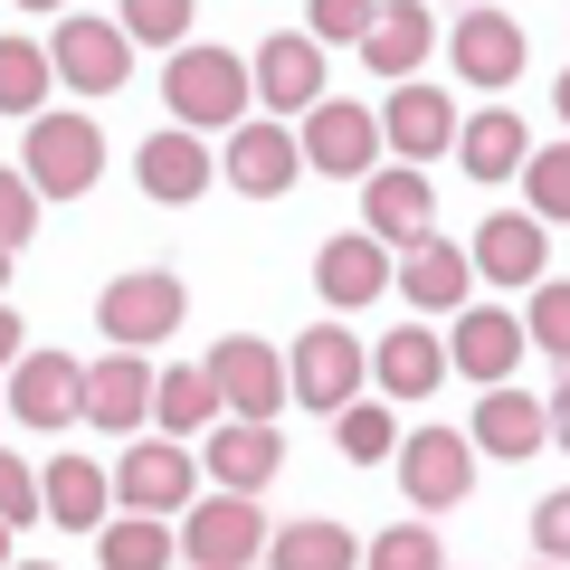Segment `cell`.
I'll return each mask as SVG.
<instances>
[{
    "mask_svg": "<svg viewBox=\"0 0 570 570\" xmlns=\"http://www.w3.org/2000/svg\"><path fill=\"white\" fill-rule=\"evenodd\" d=\"M20 10H67V0H20Z\"/></svg>",
    "mask_w": 570,
    "mask_h": 570,
    "instance_id": "bcb514c9",
    "label": "cell"
},
{
    "mask_svg": "<svg viewBox=\"0 0 570 570\" xmlns=\"http://www.w3.org/2000/svg\"><path fill=\"white\" fill-rule=\"evenodd\" d=\"M190 20H200V0H124V39L142 48H181Z\"/></svg>",
    "mask_w": 570,
    "mask_h": 570,
    "instance_id": "8d00e7d4",
    "label": "cell"
},
{
    "mask_svg": "<svg viewBox=\"0 0 570 570\" xmlns=\"http://www.w3.org/2000/svg\"><path fill=\"white\" fill-rule=\"evenodd\" d=\"M0 285H10V247H0Z\"/></svg>",
    "mask_w": 570,
    "mask_h": 570,
    "instance_id": "c3c4849f",
    "label": "cell"
},
{
    "mask_svg": "<svg viewBox=\"0 0 570 570\" xmlns=\"http://www.w3.org/2000/svg\"><path fill=\"white\" fill-rule=\"evenodd\" d=\"M266 570H362V532L333 523V513L276 523V532H266Z\"/></svg>",
    "mask_w": 570,
    "mask_h": 570,
    "instance_id": "4316f807",
    "label": "cell"
},
{
    "mask_svg": "<svg viewBox=\"0 0 570 570\" xmlns=\"http://www.w3.org/2000/svg\"><path fill=\"white\" fill-rule=\"evenodd\" d=\"M523 333H532V352H551V362L570 371V285H561V276H542V285H532Z\"/></svg>",
    "mask_w": 570,
    "mask_h": 570,
    "instance_id": "d590c367",
    "label": "cell"
},
{
    "mask_svg": "<svg viewBox=\"0 0 570 570\" xmlns=\"http://www.w3.org/2000/svg\"><path fill=\"white\" fill-rule=\"evenodd\" d=\"M551 448V400H532V390L513 381H485V400H475V456H504V466H523V456Z\"/></svg>",
    "mask_w": 570,
    "mask_h": 570,
    "instance_id": "4fadbf2b",
    "label": "cell"
},
{
    "mask_svg": "<svg viewBox=\"0 0 570 570\" xmlns=\"http://www.w3.org/2000/svg\"><path fill=\"white\" fill-rule=\"evenodd\" d=\"M542 570H570V561H542Z\"/></svg>",
    "mask_w": 570,
    "mask_h": 570,
    "instance_id": "681fc988",
    "label": "cell"
},
{
    "mask_svg": "<svg viewBox=\"0 0 570 570\" xmlns=\"http://www.w3.org/2000/svg\"><path fill=\"white\" fill-rule=\"evenodd\" d=\"M0 419H10V409H0Z\"/></svg>",
    "mask_w": 570,
    "mask_h": 570,
    "instance_id": "f907efd6",
    "label": "cell"
},
{
    "mask_svg": "<svg viewBox=\"0 0 570 570\" xmlns=\"http://www.w3.org/2000/svg\"><path fill=\"white\" fill-rule=\"evenodd\" d=\"M181 561H190V570H247V561H266V513H257V494H238V485L200 494L190 523H181Z\"/></svg>",
    "mask_w": 570,
    "mask_h": 570,
    "instance_id": "5b68a950",
    "label": "cell"
},
{
    "mask_svg": "<svg viewBox=\"0 0 570 570\" xmlns=\"http://www.w3.org/2000/svg\"><path fill=\"white\" fill-rule=\"evenodd\" d=\"M400 494H419V513H448L475 494V438H456V428H409L400 438Z\"/></svg>",
    "mask_w": 570,
    "mask_h": 570,
    "instance_id": "52a82bcc",
    "label": "cell"
},
{
    "mask_svg": "<svg viewBox=\"0 0 570 570\" xmlns=\"http://www.w3.org/2000/svg\"><path fill=\"white\" fill-rule=\"evenodd\" d=\"M551 448H570V371H561V390H551Z\"/></svg>",
    "mask_w": 570,
    "mask_h": 570,
    "instance_id": "7bdbcfd3",
    "label": "cell"
},
{
    "mask_svg": "<svg viewBox=\"0 0 570 570\" xmlns=\"http://www.w3.org/2000/svg\"><path fill=\"white\" fill-rule=\"evenodd\" d=\"M362 371H371V352L352 343L343 324H314V333H295V400L305 409H343V400H362Z\"/></svg>",
    "mask_w": 570,
    "mask_h": 570,
    "instance_id": "7c38bea8",
    "label": "cell"
},
{
    "mask_svg": "<svg viewBox=\"0 0 570 570\" xmlns=\"http://www.w3.org/2000/svg\"><path fill=\"white\" fill-rule=\"evenodd\" d=\"M362 209H371V238L390 247H419L438 228V190H428V163H390L362 181Z\"/></svg>",
    "mask_w": 570,
    "mask_h": 570,
    "instance_id": "e0dca14e",
    "label": "cell"
},
{
    "mask_svg": "<svg viewBox=\"0 0 570 570\" xmlns=\"http://www.w3.org/2000/svg\"><path fill=\"white\" fill-rule=\"evenodd\" d=\"M39 504H48V523H58V532H96L105 504H115V475H105L96 456H48Z\"/></svg>",
    "mask_w": 570,
    "mask_h": 570,
    "instance_id": "484cf974",
    "label": "cell"
},
{
    "mask_svg": "<svg viewBox=\"0 0 570 570\" xmlns=\"http://www.w3.org/2000/svg\"><path fill=\"white\" fill-rule=\"evenodd\" d=\"M209 381H219L228 419H276L285 390H295V371H285L257 333H228V343H209Z\"/></svg>",
    "mask_w": 570,
    "mask_h": 570,
    "instance_id": "ba28073f",
    "label": "cell"
},
{
    "mask_svg": "<svg viewBox=\"0 0 570 570\" xmlns=\"http://www.w3.org/2000/svg\"><path fill=\"white\" fill-rule=\"evenodd\" d=\"M551 115L570 124V67H561V77H551Z\"/></svg>",
    "mask_w": 570,
    "mask_h": 570,
    "instance_id": "ee69618b",
    "label": "cell"
},
{
    "mask_svg": "<svg viewBox=\"0 0 570 570\" xmlns=\"http://www.w3.org/2000/svg\"><path fill=\"white\" fill-rule=\"evenodd\" d=\"M86 428H105V438H115V428H153V362H142V352L115 343L86 371Z\"/></svg>",
    "mask_w": 570,
    "mask_h": 570,
    "instance_id": "603a6c76",
    "label": "cell"
},
{
    "mask_svg": "<svg viewBox=\"0 0 570 570\" xmlns=\"http://www.w3.org/2000/svg\"><path fill=\"white\" fill-rule=\"evenodd\" d=\"M371 371H381L390 400H428L456 362H448V343H438L428 324H400V333H381V343H371Z\"/></svg>",
    "mask_w": 570,
    "mask_h": 570,
    "instance_id": "d4e9b609",
    "label": "cell"
},
{
    "mask_svg": "<svg viewBox=\"0 0 570 570\" xmlns=\"http://www.w3.org/2000/svg\"><path fill=\"white\" fill-rule=\"evenodd\" d=\"M381 142L400 153V163H438V153H456V105L438 96V86L400 77L390 105H381Z\"/></svg>",
    "mask_w": 570,
    "mask_h": 570,
    "instance_id": "5bb4252c",
    "label": "cell"
},
{
    "mask_svg": "<svg viewBox=\"0 0 570 570\" xmlns=\"http://www.w3.org/2000/svg\"><path fill=\"white\" fill-rule=\"evenodd\" d=\"M390 238H324V257H314V285H324V305L333 314H352V305H371V295H390Z\"/></svg>",
    "mask_w": 570,
    "mask_h": 570,
    "instance_id": "cb8c5ba5",
    "label": "cell"
},
{
    "mask_svg": "<svg viewBox=\"0 0 570 570\" xmlns=\"http://www.w3.org/2000/svg\"><path fill=\"white\" fill-rule=\"evenodd\" d=\"M456 163L475 171V181H523V163H532V134H523V115H504V105H494V115H466L456 124Z\"/></svg>",
    "mask_w": 570,
    "mask_h": 570,
    "instance_id": "83f0119b",
    "label": "cell"
},
{
    "mask_svg": "<svg viewBox=\"0 0 570 570\" xmlns=\"http://www.w3.org/2000/svg\"><path fill=\"white\" fill-rule=\"evenodd\" d=\"M39 513H48V504H39V475L0 448V523H39Z\"/></svg>",
    "mask_w": 570,
    "mask_h": 570,
    "instance_id": "ab89813d",
    "label": "cell"
},
{
    "mask_svg": "<svg viewBox=\"0 0 570 570\" xmlns=\"http://www.w3.org/2000/svg\"><path fill=\"white\" fill-rule=\"evenodd\" d=\"M48 58H58V86H77V96H115V86L134 77V39H124L115 20H77V10L58 20Z\"/></svg>",
    "mask_w": 570,
    "mask_h": 570,
    "instance_id": "9c48e42d",
    "label": "cell"
},
{
    "mask_svg": "<svg viewBox=\"0 0 570 570\" xmlns=\"http://www.w3.org/2000/svg\"><path fill=\"white\" fill-rule=\"evenodd\" d=\"M29 181H39V200H77V190H96L105 171V124L96 115H29Z\"/></svg>",
    "mask_w": 570,
    "mask_h": 570,
    "instance_id": "3957f363",
    "label": "cell"
},
{
    "mask_svg": "<svg viewBox=\"0 0 570 570\" xmlns=\"http://www.w3.org/2000/svg\"><path fill=\"white\" fill-rule=\"evenodd\" d=\"M171 551H181L171 513H105L96 523V561L105 570H171Z\"/></svg>",
    "mask_w": 570,
    "mask_h": 570,
    "instance_id": "4dcf8cb0",
    "label": "cell"
},
{
    "mask_svg": "<svg viewBox=\"0 0 570 570\" xmlns=\"http://www.w3.org/2000/svg\"><path fill=\"white\" fill-rule=\"evenodd\" d=\"M163 105L190 124V134H209V124H247L257 77H247V58H228V48L181 39V48H171V67H163Z\"/></svg>",
    "mask_w": 570,
    "mask_h": 570,
    "instance_id": "6da1fadb",
    "label": "cell"
},
{
    "mask_svg": "<svg viewBox=\"0 0 570 570\" xmlns=\"http://www.w3.org/2000/svg\"><path fill=\"white\" fill-rule=\"evenodd\" d=\"M181 314H190V285L171 276V266H124V276L96 295V324H105V343H124V352H142V343H171V333H181Z\"/></svg>",
    "mask_w": 570,
    "mask_h": 570,
    "instance_id": "7a4b0ae2",
    "label": "cell"
},
{
    "mask_svg": "<svg viewBox=\"0 0 570 570\" xmlns=\"http://www.w3.org/2000/svg\"><path fill=\"white\" fill-rule=\"evenodd\" d=\"M247 77H257L266 115H305V105L324 96V39H314V29H295V39H266L257 58H247Z\"/></svg>",
    "mask_w": 570,
    "mask_h": 570,
    "instance_id": "44dd1931",
    "label": "cell"
},
{
    "mask_svg": "<svg viewBox=\"0 0 570 570\" xmlns=\"http://www.w3.org/2000/svg\"><path fill=\"white\" fill-rule=\"evenodd\" d=\"M20 352H29V333H20V314H10V305H0V371H10V362H20Z\"/></svg>",
    "mask_w": 570,
    "mask_h": 570,
    "instance_id": "b9f144b4",
    "label": "cell"
},
{
    "mask_svg": "<svg viewBox=\"0 0 570 570\" xmlns=\"http://www.w3.org/2000/svg\"><path fill=\"white\" fill-rule=\"evenodd\" d=\"M532 352V333H523V314H504V305H456V333H448V362L466 371L475 390L485 381H504L513 362Z\"/></svg>",
    "mask_w": 570,
    "mask_h": 570,
    "instance_id": "2e32d148",
    "label": "cell"
},
{
    "mask_svg": "<svg viewBox=\"0 0 570 570\" xmlns=\"http://www.w3.org/2000/svg\"><path fill=\"white\" fill-rule=\"evenodd\" d=\"M448 58H456V77H466V86L504 96V86L523 77V58H532V48H523V29H513L504 10H466V20L448 29Z\"/></svg>",
    "mask_w": 570,
    "mask_h": 570,
    "instance_id": "9a60e30c",
    "label": "cell"
},
{
    "mask_svg": "<svg viewBox=\"0 0 570 570\" xmlns=\"http://www.w3.org/2000/svg\"><path fill=\"white\" fill-rule=\"evenodd\" d=\"M532 551L542 561H570V494H542L532 504Z\"/></svg>",
    "mask_w": 570,
    "mask_h": 570,
    "instance_id": "60d3db41",
    "label": "cell"
},
{
    "mask_svg": "<svg viewBox=\"0 0 570 570\" xmlns=\"http://www.w3.org/2000/svg\"><path fill=\"white\" fill-rule=\"evenodd\" d=\"M371 20H381V0H305V29H314V39H343V48H362L371 39Z\"/></svg>",
    "mask_w": 570,
    "mask_h": 570,
    "instance_id": "74e56055",
    "label": "cell"
},
{
    "mask_svg": "<svg viewBox=\"0 0 570 570\" xmlns=\"http://www.w3.org/2000/svg\"><path fill=\"white\" fill-rule=\"evenodd\" d=\"M115 494H124V513H181L190 504V448H181V438H142V448H124Z\"/></svg>",
    "mask_w": 570,
    "mask_h": 570,
    "instance_id": "d6986e66",
    "label": "cell"
},
{
    "mask_svg": "<svg viewBox=\"0 0 570 570\" xmlns=\"http://www.w3.org/2000/svg\"><path fill=\"white\" fill-rule=\"evenodd\" d=\"M466 257H475L485 285H542L551 247H542V219H532V209H485V228H475Z\"/></svg>",
    "mask_w": 570,
    "mask_h": 570,
    "instance_id": "ffe728a7",
    "label": "cell"
},
{
    "mask_svg": "<svg viewBox=\"0 0 570 570\" xmlns=\"http://www.w3.org/2000/svg\"><path fill=\"white\" fill-rule=\"evenodd\" d=\"M438 48V20H428V0H381V20H371V39H362V58L381 67L390 86L400 77H419V58Z\"/></svg>",
    "mask_w": 570,
    "mask_h": 570,
    "instance_id": "f546056e",
    "label": "cell"
},
{
    "mask_svg": "<svg viewBox=\"0 0 570 570\" xmlns=\"http://www.w3.org/2000/svg\"><path fill=\"white\" fill-rule=\"evenodd\" d=\"M305 171H324V181H371V171H381V115H371V105H352V96H314L305 105Z\"/></svg>",
    "mask_w": 570,
    "mask_h": 570,
    "instance_id": "277c9868",
    "label": "cell"
},
{
    "mask_svg": "<svg viewBox=\"0 0 570 570\" xmlns=\"http://www.w3.org/2000/svg\"><path fill=\"white\" fill-rule=\"evenodd\" d=\"M390 285H400L419 314H456V305H475V257L428 228L419 247H400V276H390Z\"/></svg>",
    "mask_w": 570,
    "mask_h": 570,
    "instance_id": "ac0fdd59",
    "label": "cell"
},
{
    "mask_svg": "<svg viewBox=\"0 0 570 570\" xmlns=\"http://www.w3.org/2000/svg\"><path fill=\"white\" fill-rule=\"evenodd\" d=\"M10 532H20V523H0V570H10Z\"/></svg>",
    "mask_w": 570,
    "mask_h": 570,
    "instance_id": "f6af8a7d",
    "label": "cell"
},
{
    "mask_svg": "<svg viewBox=\"0 0 570 570\" xmlns=\"http://www.w3.org/2000/svg\"><path fill=\"white\" fill-rule=\"evenodd\" d=\"M228 419V400H219V381H209V362H181V371H153V428L163 438H190V428H219Z\"/></svg>",
    "mask_w": 570,
    "mask_h": 570,
    "instance_id": "f1b7e54d",
    "label": "cell"
},
{
    "mask_svg": "<svg viewBox=\"0 0 570 570\" xmlns=\"http://www.w3.org/2000/svg\"><path fill=\"white\" fill-rule=\"evenodd\" d=\"M48 86H58V58L39 39H0V115H39Z\"/></svg>",
    "mask_w": 570,
    "mask_h": 570,
    "instance_id": "1f68e13d",
    "label": "cell"
},
{
    "mask_svg": "<svg viewBox=\"0 0 570 570\" xmlns=\"http://www.w3.org/2000/svg\"><path fill=\"white\" fill-rule=\"evenodd\" d=\"M523 209H532L542 228L570 219V134H561V142H532V163H523Z\"/></svg>",
    "mask_w": 570,
    "mask_h": 570,
    "instance_id": "836d02e7",
    "label": "cell"
},
{
    "mask_svg": "<svg viewBox=\"0 0 570 570\" xmlns=\"http://www.w3.org/2000/svg\"><path fill=\"white\" fill-rule=\"evenodd\" d=\"M134 181L153 190L163 209H181V200H200V190L219 181V163H209V142L190 134V124H171V134H153V142L134 153Z\"/></svg>",
    "mask_w": 570,
    "mask_h": 570,
    "instance_id": "7402d4cb",
    "label": "cell"
},
{
    "mask_svg": "<svg viewBox=\"0 0 570 570\" xmlns=\"http://www.w3.org/2000/svg\"><path fill=\"white\" fill-rule=\"evenodd\" d=\"M362 570H448V542L428 523H390V532L362 542Z\"/></svg>",
    "mask_w": 570,
    "mask_h": 570,
    "instance_id": "e575fe53",
    "label": "cell"
},
{
    "mask_svg": "<svg viewBox=\"0 0 570 570\" xmlns=\"http://www.w3.org/2000/svg\"><path fill=\"white\" fill-rule=\"evenodd\" d=\"M10 419L20 428H86V371L67 352H20L10 362Z\"/></svg>",
    "mask_w": 570,
    "mask_h": 570,
    "instance_id": "30bf717a",
    "label": "cell"
},
{
    "mask_svg": "<svg viewBox=\"0 0 570 570\" xmlns=\"http://www.w3.org/2000/svg\"><path fill=\"white\" fill-rule=\"evenodd\" d=\"M333 448H343L352 466H390V456H400V419H390L381 400H343L333 409Z\"/></svg>",
    "mask_w": 570,
    "mask_h": 570,
    "instance_id": "d6a6232c",
    "label": "cell"
},
{
    "mask_svg": "<svg viewBox=\"0 0 570 570\" xmlns=\"http://www.w3.org/2000/svg\"><path fill=\"white\" fill-rule=\"evenodd\" d=\"M295 171H305V142L285 134V115L228 124V153H219V181H228V190H247V200H285Z\"/></svg>",
    "mask_w": 570,
    "mask_h": 570,
    "instance_id": "8992f818",
    "label": "cell"
},
{
    "mask_svg": "<svg viewBox=\"0 0 570 570\" xmlns=\"http://www.w3.org/2000/svg\"><path fill=\"white\" fill-rule=\"evenodd\" d=\"M10 570H58V561H10Z\"/></svg>",
    "mask_w": 570,
    "mask_h": 570,
    "instance_id": "7dc6e473",
    "label": "cell"
},
{
    "mask_svg": "<svg viewBox=\"0 0 570 570\" xmlns=\"http://www.w3.org/2000/svg\"><path fill=\"white\" fill-rule=\"evenodd\" d=\"M200 466H209V485H238V494H266L285 475V438H276V419H219L200 438Z\"/></svg>",
    "mask_w": 570,
    "mask_h": 570,
    "instance_id": "8fae6325",
    "label": "cell"
},
{
    "mask_svg": "<svg viewBox=\"0 0 570 570\" xmlns=\"http://www.w3.org/2000/svg\"><path fill=\"white\" fill-rule=\"evenodd\" d=\"M39 228V181L29 171H0V247H20Z\"/></svg>",
    "mask_w": 570,
    "mask_h": 570,
    "instance_id": "f35d334b",
    "label": "cell"
}]
</instances>
